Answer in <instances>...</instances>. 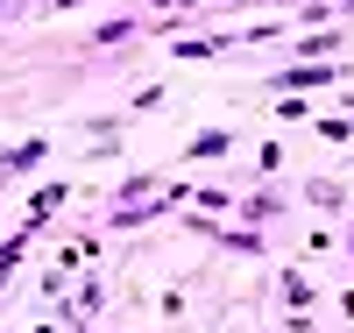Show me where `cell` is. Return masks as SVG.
Wrapping results in <instances>:
<instances>
[{"label":"cell","mask_w":354,"mask_h":333,"mask_svg":"<svg viewBox=\"0 0 354 333\" xmlns=\"http://www.w3.org/2000/svg\"><path fill=\"white\" fill-rule=\"evenodd\" d=\"M333 78H340L333 64H298V71H283L277 85H333Z\"/></svg>","instance_id":"cell-1"},{"label":"cell","mask_w":354,"mask_h":333,"mask_svg":"<svg viewBox=\"0 0 354 333\" xmlns=\"http://www.w3.org/2000/svg\"><path fill=\"white\" fill-rule=\"evenodd\" d=\"M28 163H43V142H21V149L0 156V170H28Z\"/></svg>","instance_id":"cell-2"},{"label":"cell","mask_w":354,"mask_h":333,"mask_svg":"<svg viewBox=\"0 0 354 333\" xmlns=\"http://www.w3.org/2000/svg\"><path fill=\"white\" fill-rule=\"evenodd\" d=\"M57 206H64V185H43V192H36V206H28V220H43V213H57Z\"/></svg>","instance_id":"cell-3"},{"label":"cell","mask_w":354,"mask_h":333,"mask_svg":"<svg viewBox=\"0 0 354 333\" xmlns=\"http://www.w3.org/2000/svg\"><path fill=\"white\" fill-rule=\"evenodd\" d=\"M192 156H227V135H220V128H213V135H198V142H192Z\"/></svg>","instance_id":"cell-4"},{"label":"cell","mask_w":354,"mask_h":333,"mask_svg":"<svg viewBox=\"0 0 354 333\" xmlns=\"http://www.w3.org/2000/svg\"><path fill=\"white\" fill-rule=\"evenodd\" d=\"M21 249H28V234H15V241H8V249H0V277H8V269L21 262Z\"/></svg>","instance_id":"cell-5"}]
</instances>
